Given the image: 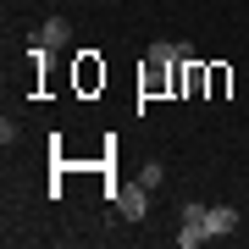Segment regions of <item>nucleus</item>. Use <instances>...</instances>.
Returning a JSON list of instances; mask_svg holds the SVG:
<instances>
[{
	"mask_svg": "<svg viewBox=\"0 0 249 249\" xmlns=\"http://www.w3.org/2000/svg\"><path fill=\"white\" fill-rule=\"evenodd\" d=\"M188 55H194L188 45H172V39H155V45L144 50V61H160V67H178V61H188Z\"/></svg>",
	"mask_w": 249,
	"mask_h": 249,
	"instance_id": "obj_4",
	"label": "nucleus"
},
{
	"mask_svg": "<svg viewBox=\"0 0 249 249\" xmlns=\"http://www.w3.org/2000/svg\"><path fill=\"white\" fill-rule=\"evenodd\" d=\"M178 244H183V249L211 244V227H205V205H199V199H188V205H183V232H178Z\"/></svg>",
	"mask_w": 249,
	"mask_h": 249,
	"instance_id": "obj_2",
	"label": "nucleus"
},
{
	"mask_svg": "<svg viewBox=\"0 0 249 249\" xmlns=\"http://www.w3.org/2000/svg\"><path fill=\"white\" fill-rule=\"evenodd\" d=\"M160 178H166V166H160V160H144V172H139V183H150V188H155Z\"/></svg>",
	"mask_w": 249,
	"mask_h": 249,
	"instance_id": "obj_6",
	"label": "nucleus"
},
{
	"mask_svg": "<svg viewBox=\"0 0 249 249\" xmlns=\"http://www.w3.org/2000/svg\"><path fill=\"white\" fill-rule=\"evenodd\" d=\"M28 45H45V50H67L72 45V22L67 17H45L34 28V39H28Z\"/></svg>",
	"mask_w": 249,
	"mask_h": 249,
	"instance_id": "obj_3",
	"label": "nucleus"
},
{
	"mask_svg": "<svg viewBox=\"0 0 249 249\" xmlns=\"http://www.w3.org/2000/svg\"><path fill=\"white\" fill-rule=\"evenodd\" d=\"M111 199H116V216L122 222H144V211H150V183H122V188H111Z\"/></svg>",
	"mask_w": 249,
	"mask_h": 249,
	"instance_id": "obj_1",
	"label": "nucleus"
},
{
	"mask_svg": "<svg viewBox=\"0 0 249 249\" xmlns=\"http://www.w3.org/2000/svg\"><path fill=\"white\" fill-rule=\"evenodd\" d=\"M205 227H211V238H222V232L238 227V211L232 205H205Z\"/></svg>",
	"mask_w": 249,
	"mask_h": 249,
	"instance_id": "obj_5",
	"label": "nucleus"
}]
</instances>
